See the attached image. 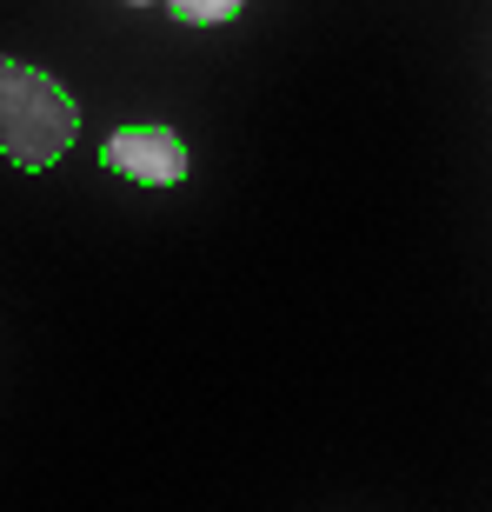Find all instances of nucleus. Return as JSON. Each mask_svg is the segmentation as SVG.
<instances>
[{"label": "nucleus", "mask_w": 492, "mask_h": 512, "mask_svg": "<svg viewBox=\"0 0 492 512\" xmlns=\"http://www.w3.org/2000/svg\"><path fill=\"white\" fill-rule=\"evenodd\" d=\"M80 140V107L67 100L60 80H47L40 67L0 54V153L14 167L40 173Z\"/></svg>", "instance_id": "obj_1"}, {"label": "nucleus", "mask_w": 492, "mask_h": 512, "mask_svg": "<svg viewBox=\"0 0 492 512\" xmlns=\"http://www.w3.org/2000/svg\"><path fill=\"white\" fill-rule=\"evenodd\" d=\"M100 167L120 173V180H140V187H180L187 180V147H180L173 127H120L100 147Z\"/></svg>", "instance_id": "obj_2"}, {"label": "nucleus", "mask_w": 492, "mask_h": 512, "mask_svg": "<svg viewBox=\"0 0 492 512\" xmlns=\"http://www.w3.org/2000/svg\"><path fill=\"white\" fill-rule=\"evenodd\" d=\"M173 20H187V27H220V20H233L246 7V0H167Z\"/></svg>", "instance_id": "obj_3"}, {"label": "nucleus", "mask_w": 492, "mask_h": 512, "mask_svg": "<svg viewBox=\"0 0 492 512\" xmlns=\"http://www.w3.org/2000/svg\"><path fill=\"white\" fill-rule=\"evenodd\" d=\"M127 7H153V0H127Z\"/></svg>", "instance_id": "obj_4"}]
</instances>
